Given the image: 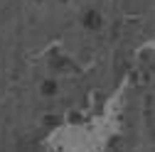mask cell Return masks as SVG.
<instances>
[{
    "instance_id": "obj_1",
    "label": "cell",
    "mask_w": 155,
    "mask_h": 152,
    "mask_svg": "<svg viewBox=\"0 0 155 152\" xmlns=\"http://www.w3.org/2000/svg\"><path fill=\"white\" fill-rule=\"evenodd\" d=\"M99 25H101L99 12H89V15H86V27H99Z\"/></svg>"
}]
</instances>
